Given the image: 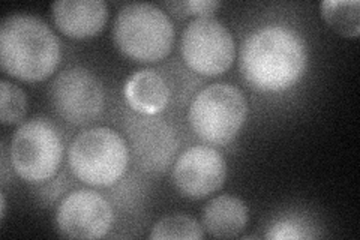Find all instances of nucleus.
<instances>
[{
    "mask_svg": "<svg viewBox=\"0 0 360 240\" xmlns=\"http://www.w3.org/2000/svg\"><path fill=\"white\" fill-rule=\"evenodd\" d=\"M308 50L299 32L270 25L254 30L243 42L240 70L251 87L260 92H283L305 74Z\"/></svg>",
    "mask_w": 360,
    "mask_h": 240,
    "instance_id": "nucleus-1",
    "label": "nucleus"
},
{
    "mask_svg": "<svg viewBox=\"0 0 360 240\" xmlns=\"http://www.w3.org/2000/svg\"><path fill=\"white\" fill-rule=\"evenodd\" d=\"M60 42L37 15L13 14L0 25V65L21 82H42L58 68Z\"/></svg>",
    "mask_w": 360,
    "mask_h": 240,
    "instance_id": "nucleus-2",
    "label": "nucleus"
},
{
    "mask_svg": "<svg viewBox=\"0 0 360 240\" xmlns=\"http://www.w3.org/2000/svg\"><path fill=\"white\" fill-rule=\"evenodd\" d=\"M116 47L139 62H158L170 54L174 44V25L165 11L152 4H128L112 25Z\"/></svg>",
    "mask_w": 360,
    "mask_h": 240,
    "instance_id": "nucleus-3",
    "label": "nucleus"
},
{
    "mask_svg": "<svg viewBox=\"0 0 360 240\" xmlns=\"http://www.w3.org/2000/svg\"><path fill=\"white\" fill-rule=\"evenodd\" d=\"M68 163L74 176L90 187H111L125 175L129 149L123 137L111 128L84 130L72 140Z\"/></svg>",
    "mask_w": 360,
    "mask_h": 240,
    "instance_id": "nucleus-4",
    "label": "nucleus"
},
{
    "mask_svg": "<svg viewBox=\"0 0 360 240\" xmlns=\"http://www.w3.org/2000/svg\"><path fill=\"white\" fill-rule=\"evenodd\" d=\"M248 116V102L242 90L229 83L205 87L188 111L189 125L202 141L224 146L234 140Z\"/></svg>",
    "mask_w": 360,
    "mask_h": 240,
    "instance_id": "nucleus-5",
    "label": "nucleus"
},
{
    "mask_svg": "<svg viewBox=\"0 0 360 240\" xmlns=\"http://www.w3.org/2000/svg\"><path fill=\"white\" fill-rule=\"evenodd\" d=\"M63 143L54 125L37 118L21 123L9 144V159L14 171L29 184L51 179L60 167Z\"/></svg>",
    "mask_w": 360,
    "mask_h": 240,
    "instance_id": "nucleus-6",
    "label": "nucleus"
},
{
    "mask_svg": "<svg viewBox=\"0 0 360 240\" xmlns=\"http://www.w3.org/2000/svg\"><path fill=\"white\" fill-rule=\"evenodd\" d=\"M182 56L197 74L217 77L233 65L236 45L231 32L215 17H197L182 33Z\"/></svg>",
    "mask_w": 360,
    "mask_h": 240,
    "instance_id": "nucleus-7",
    "label": "nucleus"
},
{
    "mask_svg": "<svg viewBox=\"0 0 360 240\" xmlns=\"http://www.w3.org/2000/svg\"><path fill=\"white\" fill-rule=\"evenodd\" d=\"M51 102L56 113L68 123L87 125L104 110V89L94 72L74 66L54 78Z\"/></svg>",
    "mask_w": 360,
    "mask_h": 240,
    "instance_id": "nucleus-8",
    "label": "nucleus"
},
{
    "mask_svg": "<svg viewBox=\"0 0 360 240\" xmlns=\"http://www.w3.org/2000/svg\"><path fill=\"white\" fill-rule=\"evenodd\" d=\"M54 222L63 237L101 239L110 232L112 209L99 192L77 189L60 201Z\"/></svg>",
    "mask_w": 360,
    "mask_h": 240,
    "instance_id": "nucleus-9",
    "label": "nucleus"
},
{
    "mask_svg": "<svg viewBox=\"0 0 360 240\" xmlns=\"http://www.w3.org/2000/svg\"><path fill=\"white\" fill-rule=\"evenodd\" d=\"M227 177V164L217 149L193 146L180 153L173 167V184L186 198L201 200L217 192Z\"/></svg>",
    "mask_w": 360,
    "mask_h": 240,
    "instance_id": "nucleus-10",
    "label": "nucleus"
},
{
    "mask_svg": "<svg viewBox=\"0 0 360 240\" xmlns=\"http://www.w3.org/2000/svg\"><path fill=\"white\" fill-rule=\"evenodd\" d=\"M128 137L135 164L141 170L161 173L173 161L177 139L170 125L162 119L141 114V118L131 120Z\"/></svg>",
    "mask_w": 360,
    "mask_h": 240,
    "instance_id": "nucleus-11",
    "label": "nucleus"
},
{
    "mask_svg": "<svg viewBox=\"0 0 360 240\" xmlns=\"http://www.w3.org/2000/svg\"><path fill=\"white\" fill-rule=\"evenodd\" d=\"M54 25L72 39H87L103 30L108 17L104 0H58L51 6Z\"/></svg>",
    "mask_w": 360,
    "mask_h": 240,
    "instance_id": "nucleus-12",
    "label": "nucleus"
},
{
    "mask_svg": "<svg viewBox=\"0 0 360 240\" xmlns=\"http://www.w3.org/2000/svg\"><path fill=\"white\" fill-rule=\"evenodd\" d=\"M125 98L129 107L143 116H156L167 107L170 89L160 72L144 68L128 78Z\"/></svg>",
    "mask_w": 360,
    "mask_h": 240,
    "instance_id": "nucleus-13",
    "label": "nucleus"
},
{
    "mask_svg": "<svg viewBox=\"0 0 360 240\" xmlns=\"http://www.w3.org/2000/svg\"><path fill=\"white\" fill-rule=\"evenodd\" d=\"M202 228L217 239L240 236L248 224L246 204L233 196L212 198L202 209Z\"/></svg>",
    "mask_w": 360,
    "mask_h": 240,
    "instance_id": "nucleus-14",
    "label": "nucleus"
},
{
    "mask_svg": "<svg viewBox=\"0 0 360 240\" xmlns=\"http://www.w3.org/2000/svg\"><path fill=\"white\" fill-rule=\"evenodd\" d=\"M320 13L328 26L344 38H357L360 33L359 0H323Z\"/></svg>",
    "mask_w": 360,
    "mask_h": 240,
    "instance_id": "nucleus-15",
    "label": "nucleus"
},
{
    "mask_svg": "<svg viewBox=\"0 0 360 240\" xmlns=\"http://www.w3.org/2000/svg\"><path fill=\"white\" fill-rule=\"evenodd\" d=\"M152 240H170V239H186L200 240L205 237L202 225H200L194 218L188 215L174 213L167 215L158 221L149 236Z\"/></svg>",
    "mask_w": 360,
    "mask_h": 240,
    "instance_id": "nucleus-16",
    "label": "nucleus"
},
{
    "mask_svg": "<svg viewBox=\"0 0 360 240\" xmlns=\"http://www.w3.org/2000/svg\"><path fill=\"white\" fill-rule=\"evenodd\" d=\"M27 113V96L26 92L17 84L2 80L0 82V120L9 127L17 125L25 119Z\"/></svg>",
    "mask_w": 360,
    "mask_h": 240,
    "instance_id": "nucleus-17",
    "label": "nucleus"
},
{
    "mask_svg": "<svg viewBox=\"0 0 360 240\" xmlns=\"http://www.w3.org/2000/svg\"><path fill=\"white\" fill-rule=\"evenodd\" d=\"M266 237L272 240H290V239H309L312 237V234H309L307 232V228H303L299 222L292 220H283V221H276L272 227L269 228Z\"/></svg>",
    "mask_w": 360,
    "mask_h": 240,
    "instance_id": "nucleus-18",
    "label": "nucleus"
},
{
    "mask_svg": "<svg viewBox=\"0 0 360 240\" xmlns=\"http://www.w3.org/2000/svg\"><path fill=\"white\" fill-rule=\"evenodd\" d=\"M186 14L197 17H212V14L221 6L218 0H188V2L177 4Z\"/></svg>",
    "mask_w": 360,
    "mask_h": 240,
    "instance_id": "nucleus-19",
    "label": "nucleus"
},
{
    "mask_svg": "<svg viewBox=\"0 0 360 240\" xmlns=\"http://www.w3.org/2000/svg\"><path fill=\"white\" fill-rule=\"evenodd\" d=\"M0 209H2V212H0V215H2V216H0V218H4L5 210H6V198H5L4 192L0 194Z\"/></svg>",
    "mask_w": 360,
    "mask_h": 240,
    "instance_id": "nucleus-20",
    "label": "nucleus"
}]
</instances>
